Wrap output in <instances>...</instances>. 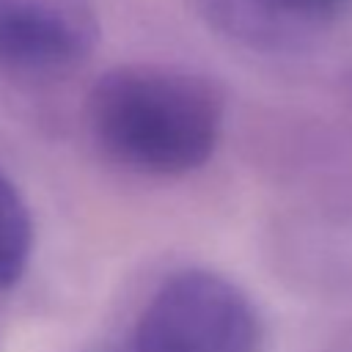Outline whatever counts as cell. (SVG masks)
<instances>
[{"label": "cell", "mask_w": 352, "mask_h": 352, "mask_svg": "<svg viewBox=\"0 0 352 352\" xmlns=\"http://www.w3.org/2000/svg\"><path fill=\"white\" fill-rule=\"evenodd\" d=\"M102 36L96 0H0V66L63 74L91 58Z\"/></svg>", "instance_id": "3"}, {"label": "cell", "mask_w": 352, "mask_h": 352, "mask_svg": "<svg viewBox=\"0 0 352 352\" xmlns=\"http://www.w3.org/2000/svg\"><path fill=\"white\" fill-rule=\"evenodd\" d=\"M88 124L121 165L148 176H179L212 157L223 102L214 85L192 72L124 63L91 88Z\"/></svg>", "instance_id": "1"}, {"label": "cell", "mask_w": 352, "mask_h": 352, "mask_svg": "<svg viewBox=\"0 0 352 352\" xmlns=\"http://www.w3.org/2000/svg\"><path fill=\"white\" fill-rule=\"evenodd\" d=\"M248 3H253L261 11L280 14V16H319L349 0H248Z\"/></svg>", "instance_id": "5"}, {"label": "cell", "mask_w": 352, "mask_h": 352, "mask_svg": "<svg viewBox=\"0 0 352 352\" xmlns=\"http://www.w3.org/2000/svg\"><path fill=\"white\" fill-rule=\"evenodd\" d=\"M135 352H261V322L226 275L179 270L146 302Z\"/></svg>", "instance_id": "2"}, {"label": "cell", "mask_w": 352, "mask_h": 352, "mask_svg": "<svg viewBox=\"0 0 352 352\" xmlns=\"http://www.w3.org/2000/svg\"><path fill=\"white\" fill-rule=\"evenodd\" d=\"M33 256V220L30 212L0 168V289L16 286L30 264Z\"/></svg>", "instance_id": "4"}]
</instances>
